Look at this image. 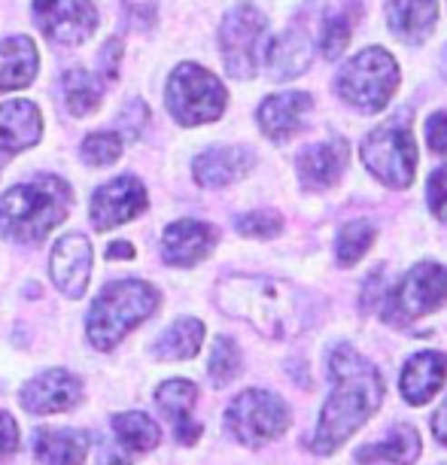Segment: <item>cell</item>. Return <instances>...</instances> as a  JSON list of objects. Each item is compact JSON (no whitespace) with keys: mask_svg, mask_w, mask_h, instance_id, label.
Listing matches in <instances>:
<instances>
[{"mask_svg":"<svg viewBox=\"0 0 447 465\" xmlns=\"http://www.w3.org/2000/svg\"><path fill=\"white\" fill-rule=\"evenodd\" d=\"M332 396L311 438L313 453H335L383 401V377L353 347L341 344L329 356Z\"/></svg>","mask_w":447,"mask_h":465,"instance_id":"obj_1","label":"cell"},{"mask_svg":"<svg viewBox=\"0 0 447 465\" xmlns=\"http://www.w3.org/2000/svg\"><path fill=\"white\" fill-rule=\"evenodd\" d=\"M216 302L229 317L250 322L265 338H295L311 322L302 289L268 277H232L216 289Z\"/></svg>","mask_w":447,"mask_h":465,"instance_id":"obj_2","label":"cell"},{"mask_svg":"<svg viewBox=\"0 0 447 465\" xmlns=\"http://www.w3.org/2000/svg\"><path fill=\"white\" fill-rule=\"evenodd\" d=\"M74 189L61 177L43 173L31 183L6 189L0 198V232L19 243H40L67 216Z\"/></svg>","mask_w":447,"mask_h":465,"instance_id":"obj_3","label":"cell"},{"mask_svg":"<svg viewBox=\"0 0 447 465\" xmlns=\"http://www.w3.org/2000/svg\"><path fill=\"white\" fill-rule=\"evenodd\" d=\"M159 307V289L144 280H116L101 289L89 311V341L98 350H113L131 329L149 320Z\"/></svg>","mask_w":447,"mask_h":465,"instance_id":"obj_4","label":"cell"},{"mask_svg":"<svg viewBox=\"0 0 447 465\" xmlns=\"http://www.w3.org/2000/svg\"><path fill=\"white\" fill-rule=\"evenodd\" d=\"M399 89V64L387 49H365L338 74V94L350 107L372 116L390 104Z\"/></svg>","mask_w":447,"mask_h":465,"instance_id":"obj_5","label":"cell"},{"mask_svg":"<svg viewBox=\"0 0 447 465\" xmlns=\"http://www.w3.org/2000/svg\"><path fill=\"white\" fill-rule=\"evenodd\" d=\"M408 122L411 116L402 110L399 116H392L381 128H374L363 143L365 168L390 189H408L417 171V149Z\"/></svg>","mask_w":447,"mask_h":465,"instance_id":"obj_6","label":"cell"},{"mask_svg":"<svg viewBox=\"0 0 447 465\" xmlns=\"http://www.w3.org/2000/svg\"><path fill=\"white\" fill-rule=\"evenodd\" d=\"M225 98L229 94H225L223 83L207 67L192 64V61L174 70L168 80V92H164V104H168L171 116L189 128L223 116Z\"/></svg>","mask_w":447,"mask_h":465,"instance_id":"obj_7","label":"cell"},{"mask_svg":"<svg viewBox=\"0 0 447 465\" xmlns=\"http://www.w3.org/2000/svg\"><path fill=\"white\" fill-rule=\"evenodd\" d=\"M293 423V414L277 396L265 390H247L232 401L225 411V426L229 432L247 447H262L280 438Z\"/></svg>","mask_w":447,"mask_h":465,"instance_id":"obj_8","label":"cell"},{"mask_svg":"<svg viewBox=\"0 0 447 465\" xmlns=\"http://www.w3.org/2000/svg\"><path fill=\"white\" fill-rule=\"evenodd\" d=\"M265 31H268V19L250 4H238L223 19V28H219V49H223L225 70H229L234 80H250V76H256Z\"/></svg>","mask_w":447,"mask_h":465,"instance_id":"obj_9","label":"cell"},{"mask_svg":"<svg viewBox=\"0 0 447 465\" xmlns=\"http://www.w3.org/2000/svg\"><path fill=\"white\" fill-rule=\"evenodd\" d=\"M447 304V265L438 262H420L396 286L387 302V317L396 322H414L426 313Z\"/></svg>","mask_w":447,"mask_h":465,"instance_id":"obj_10","label":"cell"},{"mask_svg":"<svg viewBox=\"0 0 447 465\" xmlns=\"http://www.w3.org/2000/svg\"><path fill=\"white\" fill-rule=\"evenodd\" d=\"M34 19L49 43H58V46L85 43L101 25L92 0H34Z\"/></svg>","mask_w":447,"mask_h":465,"instance_id":"obj_11","label":"cell"},{"mask_svg":"<svg viewBox=\"0 0 447 465\" xmlns=\"http://www.w3.org/2000/svg\"><path fill=\"white\" fill-rule=\"evenodd\" d=\"M149 204L146 186L137 177H116L92 195V225L98 232H110L122 223H131Z\"/></svg>","mask_w":447,"mask_h":465,"instance_id":"obj_12","label":"cell"},{"mask_svg":"<svg viewBox=\"0 0 447 465\" xmlns=\"http://www.w3.org/2000/svg\"><path fill=\"white\" fill-rule=\"evenodd\" d=\"M52 283L61 295L67 298H83L89 289L92 277V243L85 234L70 232L65 238L55 241L52 247V262H49Z\"/></svg>","mask_w":447,"mask_h":465,"instance_id":"obj_13","label":"cell"},{"mask_svg":"<svg viewBox=\"0 0 447 465\" xmlns=\"http://www.w3.org/2000/svg\"><path fill=\"white\" fill-rule=\"evenodd\" d=\"M83 399V381L65 368H52V371L37 374L22 390V408L28 414H61V411L80 405Z\"/></svg>","mask_w":447,"mask_h":465,"instance_id":"obj_14","label":"cell"},{"mask_svg":"<svg viewBox=\"0 0 447 465\" xmlns=\"http://www.w3.org/2000/svg\"><path fill=\"white\" fill-rule=\"evenodd\" d=\"M216 241L219 232L214 225L198 223V219H180V223L168 225V232L162 234V256L168 265L192 268L214 252Z\"/></svg>","mask_w":447,"mask_h":465,"instance_id":"obj_15","label":"cell"},{"mask_svg":"<svg viewBox=\"0 0 447 465\" xmlns=\"http://www.w3.org/2000/svg\"><path fill=\"white\" fill-rule=\"evenodd\" d=\"M350 162V146L347 140H326V143H313L298 155V177H302L304 189H329L341 180Z\"/></svg>","mask_w":447,"mask_h":465,"instance_id":"obj_16","label":"cell"},{"mask_svg":"<svg viewBox=\"0 0 447 465\" xmlns=\"http://www.w3.org/2000/svg\"><path fill=\"white\" fill-rule=\"evenodd\" d=\"M313 107V98L308 92H280L262 101L259 107V125L271 140H289L304 128L308 113Z\"/></svg>","mask_w":447,"mask_h":465,"instance_id":"obj_17","label":"cell"},{"mask_svg":"<svg viewBox=\"0 0 447 465\" xmlns=\"http://www.w3.org/2000/svg\"><path fill=\"white\" fill-rule=\"evenodd\" d=\"M256 164V155L247 146H214L195 159V180L207 189L232 186L243 180Z\"/></svg>","mask_w":447,"mask_h":465,"instance_id":"obj_18","label":"cell"},{"mask_svg":"<svg viewBox=\"0 0 447 465\" xmlns=\"http://www.w3.org/2000/svg\"><path fill=\"white\" fill-rule=\"evenodd\" d=\"M447 377V356L444 353H414L402 368V396L408 405H426L444 386Z\"/></svg>","mask_w":447,"mask_h":465,"instance_id":"obj_19","label":"cell"},{"mask_svg":"<svg viewBox=\"0 0 447 465\" xmlns=\"http://www.w3.org/2000/svg\"><path fill=\"white\" fill-rule=\"evenodd\" d=\"M155 401H159L164 414L174 420L177 441L195 444L201 438V426L192 420V408H195V401H198V386L192 381H183V377H174V381H164L159 390H155Z\"/></svg>","mask_w":447,"mask_h":465,"instance_id":"obj_20","label":"cell"},{"mask_svg":"<svg viewBox=\"0 0 447 465\" xmlns=\"http://www.w3.org/2000/svg\"><path fill=\"white\" fill-rule=\"evenodd\" d=\"M43 134V119L37 104L10 101L0 107V149L4 153H22L34 146Z\"/></svg>","mask_w":447,"mask_h":465,"instance_id":"obj_21","label":"cell"},{"mask_svg":"<svg viewBox=\"0 0 447 465\" xmlns=\"http://www.w3.org/2000/svg\"><path fill=\"white\" fill-rule=\"evenodd\" d=\"M265 64L274 80H293V76L304 74L311 64L308 31L295 25V28H289L286 34H280L277 40H271L265 52Z\"/></svg>","mask_w":447,"mask_h":465,"instance_id":"obj_22","label":"cell"},{"mask_svg":"<svg viewBox=\"0 0 447 465\" xmlns=\"http://www.w3.org/2000/svg\"><path fill=\"white\" fill-rule=\"evenodd\" d=\"M438 19V0H387V22L396 37L420 43Z\"/></svg>","mask_w":447,"mask_h":465,"instance_id":"obj_23","label":"cell"},{"mask_svg":"<svg viewBox=\"0 0 447 465\" xmlns=\"http://www.w3.org/2000/svg\"><path fill=\"white\" fill-rule=\"evenodd\" d=\"M37 76V49L28 37L0 40V92H19Z\"/></svg>","mask_w":447,"mask_h":465,"instance_id":"obj_24","label":"cell"},{"mask_svg":"<svg viewBox=\"0 0 447 465\" xmlns=\"http://www.w3.org/2000/svg\"><path fill=\"white\" fill-rule=\"evenodd\" d=\"M34 453L43 465H83L89 453V435L76 429H40Z\"/></svg>","mask_w":447,"mask_h":465,"instance_id":"obj_25","label":"cell"},{"mask_svg":"<svg viewBox=\"0 0 447 465\" xmlns=\"http://www.w3.org/2000/svg\"><path fill=\"white\" fill-rule=\"evenodd\" d=\"M420 456V435L414 426H396L387 441L365 444L356 453L359 462H392V465H414Z\"/></svg>","mask_w":447,"mask_h":465,"instance_id":"obj_26","label":"cell"},{"mask_svg":"<svg viewBox=\"0 0 447 465\" xmlns=\"http://www.w3.org/2000/svg\"><path fill=\"white\" fill-rule=\"evenodd\" d=\"M61 94H65V107L74 113V116H92V113L101 107V98H104L101 76H94L83 67L67 70L65 80H61Z\"/></svg>","mask_w":447,"mask_h":465,"instance_id":"obj_27","label":"cell"},{"mask_svg":"<svg viewBox=\"0 0 447 465\" xmlns=\"http://www.w3.org/2000/svg\"><path fill=\"white\" fill-rule=\"evenodd\" d=\"M201 344H204V326L198 320L186 317L164 329L153 350L162 359H192L201 350Z\"/></svg>","mask_w":447,"mask_h":465,"instance_id":"obj_28","label":"cell"},{"mask_svg":"<svg viewBox=\"0 0 447 465\" xmlns=\"http://www.w3.org/2000/svg\"><path fill=\"white\" fill-rule=\"evenodd\" d=\"M113 429H116L119 444L131 453H146L153 447H159L162 432L155 426V420H149L140 411H125V414H116L113 420Z\"/></svg>","mask_w":447,"mask_h":465,"instance_id":"obj_29","label":"cell"},{"mask_svg":"<svg viewBox=\"0 0 447 465\" xmlns=\"http://www.w3.org/2000/svg\"><path fill=\"white\" fill-rule=\"evenodd\" d=\"M374 238H378V232H374V225H372V223H365V219L347 223L344 228H341L338 243H335V259H338V265H341V268L356 265V262L363 259L368 250H372Z\"/></svg>","mask_w":447,"mask_h":465,"instance_id":"obj_30","label":"cell"},{"mask_svg":"<svg viewBox=\"0 0 447 465\" xmlns=\"http://www.w3.org/2000/svg\"><path fill=\"white\" fill-rule=\"evenodd\" d=\"M241 368H243V359H241L238 344H234L232 338H216L214 341V353H210V365H207L214 383L216 386L232 383L234 377L241 374Z\"/></svg>","mask_w":447,"mask_h":465,"instance_id":"obj_31","label":"cell"},{"mask_svg":"<svg viewBox=\"0 0 447 465\" xmlns=\"http://www.w3.org/2000/svg\"><path fill=\"white\" fill-rule=\"evenodd\" d=\"M122 143L119 134H113V131H101V134H89L85 137V143L80 149L83 162L85 164H94V168H104V164H113L122 155Z\"/></svg>","mask_w":447,"mask_h":465,"instance_id":"obj_32","label":"cell"},{"mask_svg":"<svg viewBox=\"0 0 447 465\" xmlns=\"http://www.w3.org/2000/svg\"><path fill=\"white\" fill-rule=\"evenodd\" d=\"M350 34H353V13H338V15H329V22L323 25V34H320L323 55H326L329 61H332V58H338L341 52L347 49Z\"/></svg>","mask_w":447,"mask_h":465,"instance_id":"obj_33","label":"cell"},{"mask_svg":"<svg viewBox=\"0 0 447 465\" xmlns=\"http://www.w3.org/2000/svg\"><path fill=\"white\" fill-rule=\"evenodd\" d=\"M238 232L247 234V238H274V234L283 228V219L274 210H253V213L238 216Z\"/></svg>","mask_w":447,"mask_h":465,"instance_id":"obj_34","label":"cell"},{"mask_svg":"<svg viewBox=\"0 0 447 465\" xmlns=\"http://www.w3.org/2000/svg\"><path fill=\"white\" fill-rule=\"evenodd\" d=\"M426 201H429V210L447 223V164L438 168L432 177H429V186H426Z\"/></svg>","mask_w":447,"mask_h":465,"instance_id":"obj_35","label":"cell"},{"mask_svg":"<svg viewBox=\"0 0 447 465\" xmlns=\"http://www.w3.org/2000/svg\"><path fill=\"white\" fill-rule=\"evenodd\" d=\"M146 122H149V107H146L144 101H131L128 107L122 110L119 125H122V131H125V137L137 140V137H140V131H144Z\"/></svg>","mask_w":447,"mask_h":465,"instance_id":"obj_36","label":"cell"},{"mask_svg":"<svg viewBox=\"0 0 447 465\" xmlns=\"http://www.w3.org/2000/svg\"><path fill=\"white\" fill-rule=\"evenodd\" d=\"M426 143L432 153H447V110L432 113L426 122Z\"/></svg>","mask_w":447,"mask_h":465,"instance_id":"obj_37","label":"cell"},{"mask_svg":"<svg viewBox=\"0 0 447 465\" xmlns=\"http://www.w3.org/2000/svg\"><path fill=\"white\" fill-rule=\"evenodd\" d=\"M15 447H19V426H15V420L10 414L0 411V460L10 456Z\"/></svg>","mask_w":447,"mask_h":465,"instance_id":"obj_38","label":"cell"},{"mask_svg":"<svg viewBox=\"0 0 447 465\" xmlns=\"http://www.w3.org/2000/svg\"><path fill=\"white\" fill-rule=\"evenodd\" d=\"M98 465H131V456L125 447L116 444H104V450L98 456Z\"/></svg>","mask_w":447,"mask_h":465,"instance_id":"obj_39","label":"cell"},{"mask_svg":"<svg viewBox=\"0 0 447 465\" xmlns=\"http://www.w3.org/2000/svg\"><path fill=\"white\" fill-rule=\"evenodd\" d=\"M432 432H435L438 441L447 444V401L435 411V417H432Z\"/></svg>","mask_w":447,"mask_h":465,"instance_id":"obj_40","label":"cell"},{"mask_svg":"<svg viewBox=\"0 0 447 465\" xmlns=\"http://www.w3.org/2000/svg\"><path fill=\"white\" fill-rule=\"evenodd\" d=\"M107 259H113V262H122V259H134V247L131 243H125V241H116V243H110V250H107Z\"/></svg>","mask_w":447,"mask_h":465,"instance_id":"obj_41","label":"cell"},{"mask_svg":"<svg viewBox=\"0 0 447 465\" xmlns=\"http://www.w3.org/2000/svg\"><path fill=\"white\" fill-rule=\"evenodd\" d=\"M442 64H444V76H447V46H444V55H442Z\"/></svg>","mask_w":447,"mask_h":465,"instance_id":"obj_42","label":"cell"}]
</instances>
